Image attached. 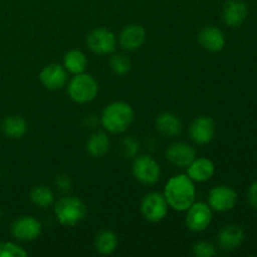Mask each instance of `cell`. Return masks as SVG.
Here are the masks:
<instances>
[{
    "instance_id": "obj_1",
    "label": "cell",
    "mask_w": 257,
    "mask_h": 257,
    "mask_svg": "<svg viewBox=\"0 0 257 257\" xmlns=\"http://www.w3.org/2000/svg\"><path fill=\"white\" fill-rule=\"evenodd\" d=\"M166 201L175 211H187L195 202L196 188L187 175L173 176L165 187Z\"/></svg>"
},
{
    "instance_id": "obj_2",
    "label": "cell",
    "mask_w": 257,
    "mask_h": 257,
    "mask_svg": "<svg viewBox=\"0 0 257 257\" xmlns=\"http://www.w3.org/2000/svg\"><path fill=\"white\" fill-rule=\"evenodd\" d=\"M135 120V112L125 102H113L103 109L100 123L107 132L119 135L125 132Z\"/></svg>"
},
{
    "instance_id": "obj_3",
    "label": "cell",
    "mask_w": 257,
    "mask_h": 257,
    "mask_svg": "<svg viewBox=\"0 0 257 257\" xmlns=\"http://www.w3.org/2000/svg\"><path fill=\"white\" fill-rule=\"evenodd\" d=\"M87 206L80 198L67 196L55 203L54 213L57 220L64 226H75L87 216Z\"/></svg>"
},
{
    "instance_id": "obj_4",
    "label": "cell",
    "mask_w": 257,
    "mask_h": 257,
    "mask_svg": "<svg viewBox=\"0 0 257 257\" xmlns=\"http://www.w3.org/2000/svg\"><path fill=\"white\" fill-rule=\"evenodd\" d=\"M99 85L98 82L87 73L74 75L68 85V94L73 102L78 104H85L89 103L97 97Z\"/></svg>"
},
{
    "instance_id": "obj_5",
    "label": "cell",
    "mask_w": 257,
    "mask_h": 257,
    "mask_svg": "<svg viewBox=\"0 0 257 257\" xmlns=\"http://www.w3.org/2000/svg\"><path fill=\"white\" fill-rule=\"evenodd\" d=\"M132 172L136 180L142 185H155L160 181L161 167L157 161L151 156L143 155L135 158L132 166Z\"/></svg>"
},
{
    "instance_id": "obj_6",
    "label": "cell",
    "mask_w": 257,
    "mask_h": 257,
    "mask_svg": "<svg viewBox=\"0 0 257 257\" xmlns=\"http://www.w3.org/2000/svg\"><path fill=\"white\" fill-rule=\"evenodd\" d=\"M168 203L165 195L160 192H151L143 197L141 202V212L150 222H160L167 216Z\"/></svg>"
},
{
    "instance_id": "obj_7",
    "label": "cell",
    "mask_w": 257,
    "mask_h": 257,
    "mask_svg": "<svg viewBox=\"0 0 257 257\" xmlns=\"http://www.w3.org/2000/svg\"><path fill=\"white\" fill-rule=\"evenodd\" d=\"M87 45L95 54L108 55L114 52L117 38L110 30L105 28H98L87 35Z\"/></svg>"
},
{
    "instance_id": "obj_8",
    "label": "cell",
    "mask_w": 257,
    "mask_h": 257,
    "mask_svg": "<svg viewBox=\"0 0 257 257\" xmlns=\"http://www.w3.org/2000/svg\"><path fill=\"white\" fill-rule=\"evenodd\" d=\"M12 236L18 241L29 242L37 240L42 233V223L33 216H22L13 222Z\"/></svg>"
},
{
    "instance_id": "obj_9",
    "label": "cell",
    "mask_w": 257,
    "mask_h": 257,
    "mask_svg": "<svg viewBox=\"0 0 257 257\" xmlns=\"http://www.w3.org/2000/svg\"><path fill=\"white\" fill-rule=\"evenodd\" d=\"M212 221V208L203 202H193L187 210L186 225L193 232H202Z\"/></svg>"
},
{
    "instance_id": "obj_10",
    "label": "cell",
    "mask_w": 257,
    "mask_h": 257,
    "mask_svg": "<svg viewBox=\"0 0 257 257\" xmlns=\"http://www.w3.org/2000/svg\"><path fill=\"white\" fill-rule=\"evenodd\" d=\"M190 137L196 145L203 146L210 143L213 140L216 133L215 120L207 115H200L195 118L190 125Z\"/></svg>"
},
{
    "instance_id": "obj_11",
    "label": "cell",
    "mask_w": 257,
    "mask_h": 257,
    "mask_svg": "<svg viewBox=\"0 0 257 257\" xmlns=\"http://www.w3.org/2000/svg\"><path fill=\"white\" fill-rule=\"evenodd\" d=\"M237 203V193L228 186H217L208 195V206L218 212H227Z\"/></svg>"
},
{
    "instance_id": "obj_12",
    "label": "cell",
    "mask_w": 257,
    "mask_h": 257,
    "mask_svg": "<svg viewBox=\"0 0 257 257\" xmlns=\"http://www.w3.org/2000/svg\"><path fill=\"white\" fill-rule=\"evenodd\" d=\"M40 82L47 89L49 90H59L65 87L68 83V70L65 69L64 65L53 64L47 65L43 68L40 72Z\"/></svg>"
},
{
    "instance_id": "obj_13",
    "label": "cell",
    "mask_w": 257,
    "mask_h": 257,
    "mask_svg": "<svg viewBox=\"0 0 257 257\" xmlns=\"http://www.w3.org/2000/svg\"><path fill=\"white\" fill-rule=\"evenodd\" d=\"M166 158L177 167H188L196 158V150L185 142H176L166 150Z\"/></svg>"
},
{
    "instance_id": "obj_14",
    "label": "cell",
    "mask_w": 257,
    "mask_h": 257,
    "mask_svg": "<svg viewBox=\"0 0 257 257\" xmlns=\"http://www.w3.org/2000/svg\"><path fill=\"white\" fill-rule=\"evenodd\" d=\"M248 8L243 0H227L223 5V22L227 27L237 28L247 18Z\"/></svg>"
},
{
    "instance_id": "obj_15",
    "label": "cell",
    "mask_w": 257,
    "mask_h": 257,
    "mask_svg": "<svg viewBox=\"0 0 257 257\" xmlns=\"http://www.w3.org/2000/svg\"><path fill=\"white\" fill-rule=\"evenodd\" d=\"M197 40L203 49L211 53H217L223 49L226 44L225 34L222 30L217 27H205L200 30L197 35Z\"/></svg>"
},
{
    "instance_id": "obj_16",
    "label": "cell",
    "mask_w": 257,
    "mask_h": 257,
    "mask_svg": "<svg viewBox=\"0 0 257 257\" xmlns=\"http://www.w3.org/2000/svg\"><path fill=\"white\" fill-rule=\"evenodd\" d=\"M245 240V231L237 225H226L218 233L217 242L222 250L233 251Z\"/></svg>"
},
{
    "instance_id": "obj_17",
    "label": "cell",
    "mask_w": 257,
    "mask_h": 257,
    "mask_svg": "<svg viewBox=\"0 0 257 257\" xmlns=\"http://www.w3.org/2000/svg\"><path fill=\"white\" fill-rule=\"evenodd\" d=\"M146 42V30L138 24H131L122 30L119 35L120 47L128 52L140 49Z\"/></svg>"
},
{
    "instance_id": "obj_18",
    "label": "cell",
    "mask_w": 257,
    "mask_h": 257,
    "mask_svg": "<svg viewBox=\"0 0 257 257\" xmlns=\"http://www.w3.org/2000/svg\"><path fill=\"white\" fill-rule=\"evenodd\" d=\"M215 173V165L211 160L205 157L195 158L187 167V176L193 182H206Z\"/></svg>"
},
{
    "instance_id": "obj_19",
    "label": "cell",
    "mask_w": 257,
    "mask_h": 257,
    "mask_svg": "<svg viewBox=\"0 0 257 257\" xmlns=\"http://www.w3.org/2000/svg\"><path fill=\"white\" fill-rule=\"evenodd\" d=\"M156 130L165 137H176L182 131V120L175 113H161L156 118Z\"/></svg>"
},
{
    "instance_id": "obj_20",
    "label": "cell",
    "mask_w": 257,
    "mask_h": 257,
    "mask_svg": "<svg viewBox=\"0 0 257 257\" xmlns=\"http://www.w3.org/2000/svg\"><path fill=\"white\" fill-rule=\"evenodd\" d=\"M2 132L10 140H20L28 132V123L23 117L17 114L8 115L2 120Z\"/></svg>"
},
{
    "instance_id": "obj_21",
    "label": "cell",
    "mask_w": 257,
    "mask_h": 257,
    "mask_svg": "<svg viewBox=\"0 0 257 257\" xmlns=\"http://www.w3.org/2000/svg\"><path fill=\"white\" fill-rule=\"evenodd\" d=\"M110 142L108 135L105 132H95L93 133L87 141V151L92 157L100 158L105 156L109 151Z\"/></svg>"
},
{
    "instance_id": "obj_22",
    "label": "cell",
    "mask_w": 257,
    "mask_h": 257,
    "mask_svg": "<svg viewBox=\"0 0 257 257\" xmlns=\"http://www.w3.org/2000/svg\"><path fill=\"white\" fill-rule=\"evenodd\" d=\"M88 65V59L83 52L78 49H72L64 55V68L72 74H82L85 72Z\"/></svg>"
},
{
    "instance_id": "obj_23",
    "label": "cell",
    "mask_w": 257,
    "mask_h": 257,
    "mask_svg": "<svg viewBox=\"0 0 257 257\" xmlns=\"http://www.w3.org/2000/svg\"><path fill=\"white\" fill-rule=\"evenodd\" d=\"M118 246V237L113 231L103 230L95 236L94 247L102 255H112Z\"/></svg>"
},
{
    "instance_id": "obj_24",
    "label": "cell",
    "mask_w": 257,
    "mask_h": 257,
    "mask_svg": "<svg viewBox=\"0 0 257 257\" xmlns=\"http://www.w3.org/2000/svg\"><path fill=\"white\" fill-rule=\"evenodd\" d=\"M30 201L39 208H48L54 202V193L44 185L35 186L30 191Z\"/></svg>"
},
{
    "instance_id": "obj_25",
    "label": "cell",
    "mask_w": 257,
    "mask_h": 257,
    "mask_svg": "<svg viewBox=\"0 0 257 257\" xmlns=\"http://www.w3.org/2000/svg\"><path fill=\"white\" fill-rule=\"evenodd\" d=\"M109 65L112 72L118 77H124L132 69V62L130 58L123 53H115L109 60Z\"/></svg>"
},
{
    "instance_id": "obj_26",
    "label": "cell",
    "mask_w": 257,
    "mask_h": 257,
    "mask_svg": "<svg viewBox=\"0 0 257 257\" xmlns=\"http://www.w3.org/2000/svg\"><path fill=\"white\" fill-rule=\"evenodd\" d=\"M140 151V142L135 137H124L120 142V152L124 158H135L137 157V153Z\"/></svg>"
},
{
    "instance_id": "obj_27",
    "label": "cell",
    "mask_w": 257,
    "mask_h": 257,
    "mask_svg": "<svg viewBox=\"0 0 257 257\" xmlns=\"http://www.w3.org/2000/svg\"><path fill=\"white\" fill-rule=\"evenodd\" d=\"M27 251L15 242H0V257H25Z\"/></svg>"
},
{
    "instance_id": "obj_28",
    "label": "cell",
    "mask_w": 257,
    "mask_h": 257,
    "mask_svg": "<svg viewBox=\"0 0 257 257\" xmlns=\"http://www.w3.org/2000/svg\"><path fill=\"white\" fill-rule=\"evenodd\" d=\"M192 253L196 257H212L217 253L216 247L208 241H200L192 247Z\"/></svg>"
},
{
    "instance_id": "obj_29",
    "label": "cell",
    "mask_w": 257,
    "mask_h": 257,
    "mask_svg": "<svg viewBox=\"0 0 257 257\" xmlns=\"http://www.w3.org/2000/svg\"><path fill=\"white\" fill-rule=\"evenodd\" d=\"M55 187L63 193H67L72 190L73 182L68 175H58L54 180Z\"/></svg>"
},
{
    "instance_id": "obj_30",
    "label": "cell",
    "mask_w": 257,
    "mask_h": 257,
    "mask_svg": "<svg viewBox=\"0 0 257 257\" xmlns=\"http://www.w3.org/2000/svg\"><path fill=\"white\" fill-rule=\"evenodd\" d=\"M247 200L251 207H252L253 210H257V181H255V182L248 187Z\"/></svg>"
}]
</instances>
